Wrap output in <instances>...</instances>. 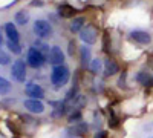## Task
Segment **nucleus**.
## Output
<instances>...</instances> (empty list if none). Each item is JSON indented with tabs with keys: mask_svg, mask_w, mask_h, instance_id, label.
Listing matches in <instances>:
<instances>
[{
	"mask_svg": "<svg viewBox=\"0 0 153 138\" xmlns=\"http://www.w3.org/2000/svg\"><path fill=\"white\" fill-rule=\"evenodd\" d=\"M25 92H26V95H28V97L35 98V100H42V98L45 97V91H43V87H42L40 84L34 83V81H31V83H28V84H26V87H25Z\"/></svg>",
	"mask_w": 153,
	"mask_h": 138,
	"instance_id": "1a4fd4ad",
	"label": "nucleus"
},
{
	"mask_svg": "<svg viewBox=\"0 0 153 138\" xmlns=\"http://www.w3.org/2000/svg\"><path fill=\"white\" fill-rule=\"evenodd\" d=\"M48 60H49V63L54 65V66L63 65V61H65V54H63L61 48H58V46H52V48H51V51L48 54Z\"/></svg>",
	"mask_w": 153,
	"mask_h": 138,
	"instance_id": "0eeeda50",
	"label": "nucleus"
},
{
	"mask_svg": "<svg viewBox=\"0 0 153 138\" xmlns=\"http://www.w3.org/2000/svg\"><path fill=\"white\" fill-rule=\"evenodd\" d=\"M109 124H110V128H117L118 126V118L115 117V114L110 110V121H109Z\"/></svg>",
	"mask_w": 153,
	"mask_h": 138,
	"instance_id": "5701e85b",
	"label": "nucleus"
},
{
	"mask_svg": "<svg viewBox=\"0 0 153 138\" xmlns=\"http://www.w3.org/2000/svg\"><path fill=\"white\" fill-rule=\"evenodd\" d=\"M120 72V66L118 63L115 61L113 58H106L104 60V74L107 75V77H110V75H115V74H118Z\"/></svg>",
	"mask_w": 153,
	"mask_h": 138,
	"instance_id": "f8f14e48",
	"label": "nucleus"
},
{
	"mask_svg": "<svg viewBox=\"0 0 153 138\" xmlns=\"http://www.w3.org/2000/svg\"><path fill=\"white\" fill-rule=\"evenodd\" d=\"M130 40L139 45H149L152 42V37L146 31H132L130 32Z\"/></svg>",
	"mask_w": 153,
	"mask_h": 138,
	"instance_id": "9d476101",
	"label": "nucleus"
},
{
	"mask_svg": "<svg viewBox=\"0 0 153 138\" xmlns=\"http://www.w3.org/2000/svg\"><path fill=\"white\" fill-rule=\"evenodd\" d=\"M28 20H29V14L26 11H19L16 14V23L22 25V26H25V25L28 23Z\"/></svg>",
	"mask_w": 153,
	"mask_h": 138,
	"instance_id": "f3484780",
	"label": "nucleus"
},
{
	"mask_svg": "<svg viewBox=\"0 0 153 138\" xmlns=\"http://www.w3.org/2000/svg\"><path fill=\"white\" fill-rule=\"evenodd\" d=\"M9 60H11V58H9V55H8L6 52L0 51V65H3V66L8 65V63H9Z\"/></svg>",
	"mask_w": 153,
	"mask_h": 138,
	"instance_id": "4be33fe9",
	"label": "nucleus"
},
{
	"mask_svg": "<svg viewBox=\"0 0 153 138\" xmlns=\"http://www.w3.org/2000/svg\"><path fill=\"white\" fill-rule=\"evenodd\" d=\"M9 91H11V83L0 75V95H6L9 94Z\"/></svg>",
	"mask_w": 153,
	"mask_h": 138,
	"instance_id": "a211bd4d",
	"label": "nucleus"
},
{
	"mask_svg": "<svg viewBox=\"0 0 153 138\" xmlns=\"http://www.w3.org/2000/svg\"><path fill=\"white\" fill-rule=\"evenodd\" d=\"M75 48H76V45H75V42H71L69 43V55H74V52H75Z\"/></svg>",
	"mask_w": 153,
	"mask_h": 138,
	"instance_id": "393cba45",
	"label": "nucleus"
},
{
	"mask_svg": "<svg viewBox=\"0 0 153 138\" xmlns=\"http://www.w3.org/2000/svg\"><path fill=\"white\" fill-rule=\"evenodd\" d=\"M87 132V124L84 121H78V123H74V126L68 128L65 131V138H75V137H81Z\"/></svg>",
	"mask_w": 153,
	"mask_h": 138,
	"instance_id": "423d86ee",
	"label": "nucleus"
},
{
	"mask_svg": "<svg viewBox=\"0 0 153 138\" xmlns=\"http://www.w3.org/2000/svg\"><path fill=\"white\" fill-rule=\"evenodd\" d=\"M150 66H152V69H153V57L150 58Z\"/></svg>",
	"mask_w": 153,
	"mask_h": 138,
	"instance_id": "c85d7f7f",
	"label": "nucleus"
},
{
	"mask_svg": "<svg viewBox=\"0 0 153 138\" xmlns=\"http://www.w3.org/2000/svg\"><path fill=\"white\" fill-rule=\"evenodd\" d=\"M69 78H71V72L65 65L52 68V72H51V81H52V84L57 87V89L65 86L69 81Z\"/></svg>",
	"mask_w": 153,
	"mask_h": 138,
	"instance_id": "f257e3e1",
	"label": "nucleus"
},
{
	"mask_svg": "<svg viewBox=\"0 0 153 138\" xmlns=\"http://www.w3.org/2000/svg\"><path fill=\"white\" fill-rule=\"evenodd\" d=\"M23 106L26 110H29L31 114H42V112H45V104L42 103V100L28 98L23 101Z\"/></svg>",
	"mask_w": 153,
	"mask_h": 138,
	"instance_id": "6e6552de",
	"label": "nucleus"
},
{
	"mask_svg": "<svg viewBox=\"0 0 153 138\" xmlns=\"http://www.w3.org/2000/svg\"><path fill=\"white\" fill-rule=\"evenodd\" d=\"M84 23H86V19L84 17H74V20L71 22V31L72 32H78L83 26H84Z\"/></svg>",
	"mask_w": 153,
	"mask_h": 138,
	"instance_id": "2eb2a0df",
	"label": "nucleus"
},
{
	"mask_svg": "<svg viewBox=\"0 0 153 138\" xmlns=\"http://www.w3.org/2000/svg\"><path fill=\"white\" fill-rule=\"evenodd\" d=\"M91 71L94 72V74H98V72H101V69L104 68V63H101V60L100 58H95V60H92L91 61Z\"/></svg>",
	"mask_w": 153,
	"mask_h": 138,
	"instance_id": "6ab92c4d",
	"label": "nucleus"
},
{
	"mask_svg": "<svg viewBox=\"0 0 153 138\" xmlns=\"http://www.w3.org/2000/svg\"><path fill=\"white\" fill-rule=\"evenodd\" d=\"M75 12H76V9H75L74 6H71V5H61V6L58 8V14H60L61 17H65V19L74 17Z\"/></svg>",
	"mask_w": 153,
	"mask_h": 138,
	"instance_id": "4468645a",
	"label": "nucleus"
},
{
	"mask_svg": "<svg viewBox=\"0 0 153 138\" xmlns=\"http://www.w3.org/2000/svg\"><path fill=\"white\" fill-rule=\"evenodd\" d=\"M2 45H3V37H2V32H0V51H2Z\"/></svg>",
	"mask_w": 153,
	"mask_h": 138,
	"instance_id": "cd10ccee",
	"label": "nucleus"
},
{
	"mask_svg": "<svg viewBox=\"0 0 153 138\" xmlns=\"http://www.w3.org/2000/svg\"><path fill=\"white\" fill-rule=\"evenodd\" d=\"M91 49L89 48H81V63L83 66H91Z\"/></svg>",
	"mask_w": 153,
	"mask_h": 138,
	"instance_id": "dca6fc26",
	"label": "nucleus"
},
{
	"mask_svg": "<svg viewBox=\"0 0 153 138\" xmlns=\"http://www.w3.org/2000/svg\"><path fill=\"white\" fill-rule=\"evenodd\" d=\"M5 32H6V35H8V40H11V42H19V31H17V28H16V25L12 23V22H8L6 25H5Z\"/></svg>",
	"mask_w": 153,
	"mask_h": 138,
	"instance_id": "ddd939ff",
	"label": "nucleus"
},
{
	"mask_svg": "<svg viewBox=\"0 0 153 138\" xmlns=\"http://www.w3.org/2000/svg\"><path fill=\"white\" fill-rule=\"evenodd\" d=\"M80 39L86 43V45H94L98 39V29L94 25H87L80 31Z\"/></svg>",
	"mask_w": 153,
	"mask_h": 138,
	"instance_id": "20e7f679",
	"label": "nucleus"
},
{
	"mask_svg": "<svg viewBox=\"0 0 153 138\" xmlns=\"http://www.w3.org/2000/svg\"><path fill=\"white\" fill-rule=\"evenodd\" d=\"M126 72H123V75H121V77H120V80H118V84L123 87V86H126Z\"/></svg>",
	"mask_w": 153,
	"mask_h": 138,
	"instance_id": "a878e982",
	"label": "nucleus"
},
{
	"mask_svg": "<svg viewBox=\"0 0 153 138\" xmlns=\"http://www.w3.org/2000/svg\"><path fill=\"white\" fill-rule=\"evenodd\" d=\"M135 80L141 86H144V87H152L153 86V75L150 72H146V71H139L136 74Z\"/></svg>",
	"mask_w": 153,
	"mask_h": 138,
	"instance_id": "9b49d317",
	"label": "nucleus"
},
{
	"mask_svg": "<svg viewBox=\"0 0 153 138\" xmlns=\"http://www.w3.org/2000/svg\"><path fill=\"white\" fill-rule=\"evenodd\" d=\"M95 138H107V132H106V131H100V132L95 135Z\"/></svg>",
	"mask_w": 153,
	"mask_h": 138,
	"instance_id": "bb28decb",
	"label": "nucleus"
},
{
	"mask_svg": "<svg viewBox=\"0 0 153 138\" xmlns=\"http://www.w3.org/2000/svg\"><path fill=\"white\" fill-rule=\"evenodd\" d=\"M28 65L31 66V68H34V69H37V68H40V66H43V63H45V60H46V55L43 54V52H40L37 48H29V51H28Z\"/></svg>",
	"mask_w": 153,
	"mask_h": 138,
	"instance_id": "f03ea898",
	"label": "nucleus"
},
{
	"mask_svg": "<svg viewBox=\"0 0 153 138\" xmlns=\"http://www.w3.org/2000/svg\"><path fill=\"white\" fill-rule=\"evenodd\" d=\"M65 109H66V103L65 101H60L57 106H55V109L52 110V117H55V118H60L63 114H65Z\"/></svg>",
	"mask_w": 153,
	"mask_h": 138,
	"instance_id": "aec40b11",
	"label": "nucleus"
},
{
	"mask_svg": "<svg viewBox=\"0 0 153 138\" xmlns=\"http://www.w3.org/2000/svg\"><path fill=\"white\" fill-rule=\"evenodd\" d=\"M103 49L106 52L110 51V46H109V34H104V42H103Z\"/></svg>",
	"mask_w": 153,
	"mask_h": 138,
	"instance_id": "b1692460",
	"label": "nucleus"
},
{
	"mask_svg": "<svg viewBox=\"0 0 153 138\" xmlns=\"http://www.w3.org/2000/svg\"><path fill=\"white\" fill-rule=\"evenodd\" d=\"M6 46L9 48V51L14 52V54H20V52H22V46H20L19 42H11V40H8V42H6Z\"/></svg>",
	"mask_w": 153,
	"mask_h": 138,
	"instance_id": "412c9836",
	"label": "nucleus"
},
{
	"mask_svg": "<svg viewBox=\"0 0 153 138\" xmlns=\"http://www.w3.org/2000/svg\"><path fill=\"white\" fill-rule=\"evenodd\" d=\"M34 32H35L37 37L45 39V37H49L51 34H52V26H51V23L46 22V20H35V23H34Z\"/></svg>",
	"mask_w": 153,
	"mask_h": 138,
	"instance_id": "39448f33",
	"label": "nucleus"
},
{
	"mask_svg": "<svg viewBox=\"0 0 153 138\" xmlns=\"http://www.w3.org/2000/svg\"><path fill=\"white\" fill-rule=\"evenodd\" d=\"M11 75L12 78L19 83H25L26 80V65H25L23 60H16L14 65L11 68Z\"/></svg>",
	"mask_w": 153,
	"mask_h": 138,
	"instance_id": "7ed1b4c3",
	"label": "nucleus"
}]
</instances>
